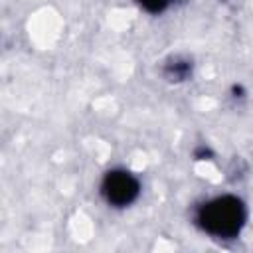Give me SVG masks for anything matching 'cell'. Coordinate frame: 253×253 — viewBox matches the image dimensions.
Returning <instances> with one entry per match:
<instances>
[{
	"mask_svg": "<svg viewBox=\"0 0 253 253\" xmlns=\"http://www.w3.org/2000/svg\"><path fill=\"white\" fill-rule=\"evenodd\" d=\"M194 223L213 239L231 241L241 235L247 223V206L233 194L215 196L196 208Z\"/></svg>",
	"mask_w": 253,
	"mask_h": 253,
	"instance_id": "cell-1",
	"label": "cell"
},
{
	"mask_svg": "<svg viewBox=\"0 0 253 253\" xmlns=\"http://www.w3.org/2000/svg\"><path fill=\"white\" fill-rule=\"evenodd\" d=\"M99 194L109 208L123 210V208L132 206L138 200L140 180L125 168H113L105 172L101 186H99Z\"/></svg>",
	"mask_w": 253,
	"mask_h": 253,
	"instance_id": "cell-2",
	"label": "cell"
},
{
	"mask_svg": "<svg viewBox=\"0 0 253 253\" xmlns=\"http://www.w3.org/2000/svg\"><path fill=\"white\" fill-rule=\"evenodd\" d=\"M162 73H164V77H166L168 81H172V83L186 81V79H190V75H192V61L186 59V57H180V55L170 57V59L164 63Z\"/></svg>",
	"mask_w": 253,
	"mask_h": 253,
	"instance_id": "cell-3",
	"label": "cell"
},
{
	"mask_svg": "<svg viewBox=\"0 0 253 253\" xmlns=\"http://www.w3.org/2000/svg\"><path fill=\"white\" fill-rule=\"evenodd\" d=\"M172 2H174V0H136V4H138L144 12H148V14H152V16H158V14L166 12V10L172 6Z\"/></svg>",
	"mask_w": 253,
	"mask_h": 253,
	"instance_id": "cell-4",
	"label": "cell"
},
{
	"mask_svg": "<svg viewBox=\"0 0 253 253\" xmlns=\"http://www.w3.org/2000/svg\"><path fill=\"white\" fill-rule=\"evenodd\" d=\"M194 156H196L198 160H204L206 156H211V152H210V150H208L206 146H200V148H198V150L194 152Z\"/></svg>",
	"mask_w": 253,
	"mask_h": 253,
	"instance_id": "cell-5",
	"label": "cell"
}]
</instances>
